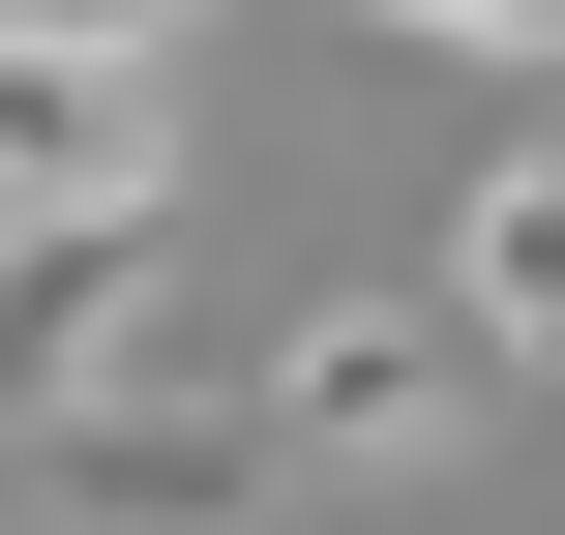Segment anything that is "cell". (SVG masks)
Here are the masks:
<instances>
[{"label":"cell","mask_w":565,"mask_h":535,"mask_svg":"<svg viewBox=\"0 0 565 535\" xmlns=\"http://www.w3.org/2000/svg\"><path fill=\"white\" fill-rule=\"evenodd\" d=\"M179 208V60L149 30H0V238H149Z\"/></svg>","instance_id":"obj_2"},{"label":"cell","mask_w":565,"mask_h":535,"mask_svg":"<svg viewBox=\"0 0 565 535\" xmlns=\"http://www.w3.org/2000/svg\"><path fill=\"white\" fill-rule=\"evenodd\" d=\"M149 387V238H0V447Z\"/></svg>","instance_id":"obj_4"},{"label":"cell","mask_w":565,"mask_h":535,"mask_svg":"<svg viewBox=\"0 0 565 535\" xmlns=\"http://www.w3.org/2000/svg\"><path fill=\"white\" fill-rule=\"evenodd\" d=\"M447 298H477V357H536V387H565V119L447 208Z\"/></svg>","instance_id":"obj_5"},{"label":"cell","mask_w":565,"mask_h":535,"mask_svg":"<svg viewBox=\"0 0 565 535\" xmlns=\"http://www.w3.org/2000/svg\"><path fill=\"white\" fill-rule=\"evenodd\" d=\"M477 298H298V357H268V417H298V477H417V447H477Z\"/></svg>","instance_id":"obj_3"},{"label":"cell","mask_w":565,"mask_h":535,"mask_svg":"<svg viewBox=\"0 0 565 535\" xmlns=\"http://www.w3.org/2000/svg\"><path fill=\"white\" fill-rule=\"evenodd\" d=\"M0 506L30 535H268L298 506V417H268V387H89V417L0 447Z\"/></svg>","instance_id":"obj_1"},{"label":"cell","mask_w":565,"mask_h":535,"mask_svg":"<svg viewBox=\"0 0 565 535\" xmlns=\"http://www.w3.org/2000/svg\"><path fill=\"white\" fill-rule=\"evenodd\" d=\"M358 30H387V60H536L565 89V0H358Z\"/></svg>","instance_id":"obj_6"}]
</instances>
